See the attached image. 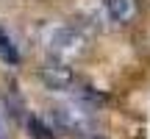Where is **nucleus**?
<instances>
[{
	"instance_id": "nucleus-1",
	"label": "nucleus",
	"mask_w": 150,
	"mask_h": 139,
	"mask_svg": "<svg viewBox=\"0 0 150 139\" xmlns=\"http://www.w3.org/2000/svg\"><path fill=\"white\" fill-rule=\"evenodd\" d=\"M42 45L53 59L70 61L86 50V36L75 25H47L42 31Z\"/></svg>"
},
{
	"instance_id": "nucleus-2",
	"label": "nucleus",
	"mask_w": 150,
	"mask_h": 139,
	"mask_svg": "<svg viewBox=\"0 0 150 139\" xmlns=\"http://www.w3.org/2000/svg\"><path fill=\"white\" fill-rule=\"evenodd\" d=\"M95 109L83 106V103H64V106L53 109V123L61 134L70 136H83L95 131Z\"/></svg>"
},
{
	"instance_id": "nucleus-3",
	"label": "nucleus",
	"mask_w": 150,
	"mask_h": 139,
	"mask_svg": "<svg viewBox=\"0 0 150 139\" xmlns=\"http://www.w3.org/2000/svg\"><path fill=\"white\" fill-rule=\"evenodd\" d=\"M39 78H42L45 84L50 86V89H70V86L75 84V72H72V67L67 64V61H61V59L45 61V64L39 67Z\"/></svg>"
},
{
	"instance_id": "nucleus-4",
	"label": "nucleus",
	"mask_w": 150,
	"mask_h": 139,
	"mask_svg": "<svg viewBox=\"0 0 150 139\" xmlns=\"http://www.w3.org/2000/svg\"><path fill=\"white\" fill-rule=\"evenodd\" d=\"M103 6H106V14L120 25L136 17V0H103Z\"/></svg>"
},
{
	"instance_id": "nucleus-5",
	"label": "nucleus",
	"mask_w": 150,
	"mask_h": 139,
	"mask_svg": "<svg viewBox=\"0 0 150 139\" xmlns=\"http://www.w3.org/2000/svg\"><path fill=\"white\" fill-rule=\"evenodd\" d=\"M0 59L8 61V64H17V61H20V53H17V48L11 45V39H8V33L3 31V25H0Z\"/></svg>"
},
{
	"instance_id": "nucleus-6",
	"label": "nucleus",
	"mask_w": 150,
	"mask_h": 139,
	"mask_svg": "<svg viewBox=\"0 0 150 139\" xmlns=\"http://www.w3.org/2000/svg\"><path fill=\"white\" fill-rule=\"evenodd\" d=\"M25 123H28V134H31L33 139H56L53 134H50V128H47V125H45L39 117H33V114H31Z\"/></svg>"
},
{
	"instance_id": "nucleus-7",
	"label": "nucleus",
	"mask_w": 150,
	"mask_h": 139,
	"mask_svg": "<svg viewBox=\"0 0 150 139\" xmlns=\"http://www.w3.org/2000/svg\"><path fill=\"white\" fill-rule=\"evenodd\" d=\"M6 106L11 109V114H14L17 120H22V117H25V106H22V100L14 95V92H8V95H6Z\"/></svg>"
},
{
	"instance_id": "nucleus-8",
	"label": "nucleus",
	"mask_w": 150,
	"mask_h": 139,
	"mask_svg": "<svg viewBox=\"0 0 150 139\" xmlns=\"http://www.w3.org/2000/svg\"><path fill=\"white\" fill-rule=\"evenodd\" d=\"M78 139H106V136L97 134V131H92V134H83V136H78Z\"/></svg>"
},
{
	"instance_id": "nucleus-9",
	"label": "nucleus",
	"mask_w": 150,
	"mask_h": 139,
	"mask_svg": "<svg viewBox=\"0 0 150 139\" xmlns=\"http://www.w3.org/2000/svg\"><path fill=\"white\" fill-rule=\"evenodd\" d=\"M0 139H8V134H6V125H3V120H0Z\"/></svg>"
}]
</instances>
